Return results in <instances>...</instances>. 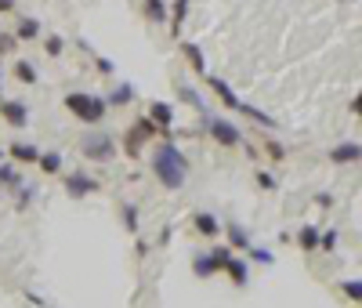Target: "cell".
Here are the masks:
<instances>
[{"instance_id": "836d02e7", "label": "cell", "mask_w": 362, "mask_h": 308, "mask_svg": "<svg viewBox=\"0 0 362 308\" xmlns=\"http://www.w3.org/2000/svg\"><path fill=\"white\" fill-rule=\"evenodd\" d=\"M29 200H33V189L19 185V207H29Z\"/></svg>"}, {"instance_id": "83f0119b", "label": "cell", "mask_w": 362, "mask_h": 308, "mask_svg": "<svg viewBox=\"0 0 362 308\" xmlns=\"http://www.w3.org/2000/svg\"><path fill=\"white\" fill-rule=\"evenodd\" d=\"M44 51H47L51 58H62V51H66V40H62L58 33H51L47 40H44Z\"/></svg>"}, {"instance_id": "2e32d148", "label": "cell", "mask_w": 362, "mask_h": 308, "mask_svg": "<svg viewBox=\"0 0 362 308\" xmlns=\"http://www.w3.org/2000/svg\"><path fill=\"white\" fill-rule=\"evenodd\" d=\"M181 55L189 58V66H192V73L196 76H206V62H203V51H200V44H192V40H185L181 44Z\"/></svg>"}, {"instance_id": "603a6c76", "label": "cell", "mask_w": 362, "mask_h": 308, "mask_svg": "<svg viewBox=\"0 0 362 308\" xmlns=\"http://www.w3.org/2000/svg\"><path fill=\"white\" fill-rule=\"evenodd\" d=\"M36 163H40L44 174H58V171H62V152H55V149L40 152V156H36Z\"/></svg>"}, {"instance_id": "8992f818", "label": "cell", "mask_w": 362, "mask_h": 308, "mask_svg": "<svg viewBox=\"0 0 362 308\" xmlns=\"http://www.w3.org/2000/svg\"><path fill=\"white\" fill-rule=\"evenodd\" d=\"M0 117L8 127H25L29 123V106L22 98H0Z\"/></svg>"}, {"instance_id": "7c38bea8", "label": "cell", "mask_w": 362, "mask_h": 308, "mask_svg": "<svg viewBox=\"0 0 362 308\" xmlns=\"http://www.w3.org/2000/svg\"><path fill=\"white\" fill-rule=\"evenodd\" d=\"M8 156L15 160V163H36V156H40V145H33V142H11V145H8Z\"/></svg>"}, {"instance_id": "ac0fdd59", "label": "cell", "mask_w": 362, "mask_h": 308, "mask_svg": "<svg viewBox=\"0 0 362 308\" xmlns=\"http://www.w3.org/2000/svg\"><path fill=\"white\" fill-rule=\"evenodd\" d=\"M297 247H301L304 254H315V250H319V228H315V225L297 228Z\"/></svg>"}, {"instance_id": "44dd1931", "label": "cell", "mask_w": 362, "mask_h": 308, "mask_svg": "<svg viewBox=\"0 0 362 308\" xmlns=\"http://www.w3.org/2000/svg\"><path fill=\"white\" fill-rule=\"evenodd\" d=\"M120 222L131 236H138V203H120Z\"/></svg>"}, {"instance_id": "4316f807", "label": "cell", "mask_w": 362, "mask_h": 308, "mask_svg": "<svg viewBox=\"0 0 362 308\" xmlns=\"http://www.w3.org/2000/svg\"><path fill=\"white\" fill-rule=\"evenodd\" d=\"M337 243H341V233H337V228H326V233H319V250H333V247H337Z\"/></svg>"}, {"instance_id": "9c48e42d", "label": "cell", "mask_w": 362, "mask_h": 308, "mask_svg": "<svg viewBox=\"0 0 362 308\" xmlns=\"http://www.w3.org/2000/svg\"><path fill=\"white\" fill-rule=\"evenodd\" d=\"M178 98L185 102V106H192V109H196V112H200V120H203V117H210V109H206L203 95L196 91V87H189L185 80H178Z\"/></svg>"}, {"instance_id": "d6a6232c", "label": "cell", "mask_w": 362, "mask_h": 308, "mask_svg": "<svg viewBox=\"0 0 362 308\" xmlns=\"http://www.w3.org/2000/svg\"><path fill=\"white\" fill-rule=\"evenodd\" d=\"M95 69H98V73H106V76H112V73H116V66H112L109 58H101V55H95Z\"/></svg>"}, {"instance_id": "30bf717a", "label": "cell", "mask_w": 362, "mask_h": 308, "mask_svg": "<svg viewBox=\"0 0 362 308\" xmlns=\"http://www.w3.org/2000/svg\"><path fill=\"white\" fill-rule=\"evenodd\" d=\"M225 272H228V279H232V287H239V290L250 283V268H247V261H243L239 254H232V258H228Z\"/></svg>"}, {"instance_id": "4fadbf2b", "label": "cell", "mask_w": 362, "mask_h": 308, "mask_svg": "<svg viewBox=\"0 0 362 308\" xmlns=\"http://www.w3.org/2000/svg\"><path fill=\"white\" fill-rule=\"evenodd\" d=\"M330 160L333 163H359L362 160V145L359 142H341L337 149H330Z\"/></svg>"}, {"instance_id": "7a4b0ae2", "label": "cell", "mask_w": 362, "mask_h": 308, "mask_svg": "<svg viewBox=\"0 0 362 308\" xmlns=\"http://www.w3.org/2000/svg\"><path fill=\"white\" fill-rule=\"evenodd\" d=\"M66 109L80 123H101L109 117V102L101 95H90V91H69L66 95Z\"/></svg>"}, {"instance_id": "6da1fadb", "label": "cell", "mask_w": 362, "mask_h": 308, "mask_svg": "<svg viewBox=\"0 0 362 308\" xmlns=\"http://www.w3.org/2000/svg\"><path fill=\"white\" fill-rule=\"evenodd\" d=\"M152 174H156V182L163 189L178 192L189 182V156L174 142H160L156 149H152Z\"/></svg>"}, {"instance_id": "f1b7e54d", "label": "cell", "mask_w": 362, "mask_h": 308, "mask_svg": "<svg viewBox=\"0 0 362 308\" xmlns=\"http://www.w3.org/2000/svg\"><path fill=\"white\" fill-rule=\"evenodd\" d=\"M254 182H257V189H265V192H276L279 189V182H276V174H272V171H257Z\"/></svg>"}, {"instance_id": "ba28073f", "label": "cell", "mask_w": 362, "mask_h": 308, "mask_svg": "<svg viewBox=\"0 0 362 308\" xmlns=\"http://www.w3.org/2000/svg\"><path fill=\"white\" fill-rule=\"evenodd\" d=\"M192 228L203 236V239H214V236H221V222L210 214V211H200L196 217H192Z\"/></svg>"}, {"instance_id": "ffe728a7", "label": "cell", "mask_w": 362, "mask_h": 308, "mask_svg": "<svg viewBox=\"0 0 362 308\" xmlns=\"http://www.w3.org/2000/svg\"><path fill=\"white\" fill-rule=\"evenodd\" d=\"M189 8L192 0H174V15H171V36H181V25L189 19Z\"/></svg>"}, {"instance_id": "5b68a950", "label": "cell", "mask_w": 362, "mask_h": 308, "mask_svg": "<svg viewBox=\"0 0 362 308\" xmlns=\"http://www.w3.org/2000/svg\"><path fill=\"white\" fill-rule=\"evenodd\" d=\"M62 185H66V196L69 200H84L90 196V192H98V178H90L87 171H69V174H62Z\"/></svg>"}, {"instance_id": "277c9868", "label": "cell", "mask_w": 362, "mask_h": 308, "mask_svg": "<svg viewBox=\"0 0 362 308\" xmlns=\"http://www.w3.org/2000/svg\"><path fill=\"white\" fill-rule=\"evenodd\" d=\"M80 152L87 160H95V163H109L116 156V138H109V134H87L80 142Z\"/></svg>"}, {"instance_id": "484cf974", "label": "cell", "mask_w": 362, "mask_h": 308, "mask_svg": "<svg viewBox=\"0 0 362 308\" xmlns=\"http://www.w3.org/2000/svg\"><path fill=\"white\" fill-rule=\"evenodd\" d=\"M15 36H19V40H36V36H40V22H36V19H22Z\"/></svg>"}, {"instance_id": "7402d4cb", "label": "cell", "mask_w": 362, "mask_h": 308, "mask_svg": "<svg viewBox=\"0 0 362 308\" xmlns=\"http://www.w3.org/2000/svg\"><path fill=\"white\" fill-rule=\"evenodd\" d=\"M22 185V174L15 163H0V189H19Z\"/></svg>"}, {"instance_id": "d6986e66", "label": "cell", "mask_w": 362, "mask_h": 308, "mask_svg": "<svg viewBox=\"0 0 362 308\" xmlns=\"http://www.w3.org/2000/svg\"><path fill=\"white\" fill-rule=\"evenodd\" d=\"M225 233H228V247H232V250H247V247H250V233H247L243 225L232 222V225L225 228Z\"/></svg>"}, {"instance_id": "8fae6325", "label": "cell", "mask_w": 362, "mask_h": 308, "mask_svg": "<svg viewBox=\"0 0 362 308\" xmlns=\"http://www.w3.org/2000/svg\"><path fill=\"white\" fill-rule=\"evenodd\" d=\"M149 117H152V123H156L160 131L167 134V131H171V123H174V109L167 106V102H149Z\"/></svg>"}, {"instance_id": "8d00e7d4", "label": "cell", "mask_w": 362, "mask_h": 308, "mask_svg": "<svg viewBox=\"0 0 362 308\" xmlns=\"http://www.w3.org/2000/svg\"><path fill=\"white\" fill-rule=\"evenodd\" d=\"M0 156H4V152H0Z\"/></svg>"}, {"instance_id": "1f68e13d", "label": "cell", "mask_w": 362, "mask_h": 308, "mask_svg": "<svg viewBox=\"0 0 362 308\" xmlns=\"http://www.w3.org/2000/svg\"><path fill=\"white\" fill-rule=\"evenodd\" d=\"M341 290L348 294V298H352L355 305L362 301V279H352V283H341Z\"/></svg>"}, {"instance_id": "e575fe53", "label": "cell", "mask_w": 362, "mask_h": 308, "mask_svg": "<svg viewBox=\"0 0 362 308\" xmlns=\"http://www.w3.org/2000/svg\"><path fill=\"white\" fill-rule=\"evenodd\" d=\"M19 8V0H0V15H11Z\"/></svg>"}, {"instance_id": "cb8c5ba5", "label": "cell", "mask_w": 362, "mask_h": 308, "mask_svg": "<svg viewBox=\"0 0 362 308\" xmlns=\"http://www.w3.org/2000/svg\"><path fill=\"white\" fill-rule=\"evenodd\" d=\"M106 102H109V106H131V102H134V87H131V84H120Z\"/></svg>"}, {"instance_id": "9a60e30c", "label": "cell", "mask_w": 362, "mask_h": 308, "mask_svg": "<svg viewBox=\"0 0 362 308\" xmlns=\"http://www.w3.org/2000/svg\"><path fill=\"white\" fill-rule=\"evenodd\" d=\"M141 15L152 25H163L167 22V0H141Z\"/></svg>"}, {"instance_id": "4dcf8cb0", "label": "cell", "mask_w": 362, "mask_h": 308, "mask_svg": "<svg viewBox=\"0 0 362 308\" xmlns=\"http://www.w3.org/2000/svg\"><path fill=\"white\" fill-rule=\"evenodd\" d=\"M265 152H268V156L276 160V163L287 160V149H282V142H276V138H268V142H265Z\"/></svg>"}, {"instance_id": "d4e9b609", "label": "cell", "mask_w": 362, "mask_h": 308, "mask_svg": "<svg viewBox=\"0 0 362 308\" xmlns=\"http://www.w3.org/2000/svg\"><path fill=\"white\" fill-rule=\"evenodd\" d=\"M15 80H19V84H25V87H33V84H36V69H33L25 58H19V62H15Z\"/></svg>"}, {"instance_id": "5bb4252c", "label": "cell", "mask_w": 362, "mask_h": 308, "mask_svg": "<svg viewBox=\"0 0 362 308\" xmlns=\"http://www.w3.org/2000/svg\"><path fill=\"white\" fill-rule=\"evenodd\" d=\"M192 272H196L200 279H210V276L221 272V265H217L214 254H196V258H192Z\"/></svg>"}, {"instance_id": "e0dca14e", "label": "cell", "mask_w": 362, "mask_h": 308, "mask_svg": "<svg viewBox=\"0 0 362 308\" xmlns=\"http://www.w3.org/2000/svg\"><path fill=\"white\" fill-rule=\"evenodd\" d=\"M145 142H149V134H145V131H141V127L134 123V131L123 138V152H127L131 160H138V156H141V145H145Z\"/></svg>"}, {"instance_id": "d590c367", "label": "cell", "mask_w": 362, "mask_h": 308, "mask_svg": "<svg viewBox=\"0 0 362 308\" xmlns=\"http://www.w3.org/2000/svg\"><path fill=\"white\" fill-rule=\"evenodd\" d=\"M315 203H319V207H333V196H330V192H319Z\"/></svg>"}, {"instance_id": "f546056e", "label": "cell", "mask_w": 362, "mask_h": 308, "mask_svg": "<svg viewBox=\"0 0 362 308\" xmlns=\"http://www.w3.org/2000/svg\"><path fill=\"white\" fill-rule=\"evenodd\" d=\"M247 254H250V261H257V265H272V261H276V254H272L268 247H247Z\"/></svg>"}, {"instance_id": "3957f363", "label": "cell", "mask_w": 362, "mask_h": 308, "mask_svg": "<svg viewBox=\"0 0 362 308\" xmlns=\"http://www.w3.org/2000/svg\"><path fill=\"white\" fill-rule=\"evenodd\" d=\"M200 123H203V131L210 134L217 145H225V149H239V145H247V142H243V131H239V127L232 123V120H225V117H214V112H210V117H203Z\"/></svg>"}, {"instance_id": "52a82bcc", "label": "cell", "mask_w": 362, "mask_h": 308, "mask_svg": "<svg viewBox=\"0 0 362 308\" xmlns=\"http://www.w3.org/2000/svg\"><path fill=\"white\" fill-rule=\"evenodd\" d=\"M206 84H210V91H214L217 98H221V106H225V109H232V112H239V109H243L239 95L232 91V87H228V84L221 80V76H206Z\"/></svg>"}]
</instances>
